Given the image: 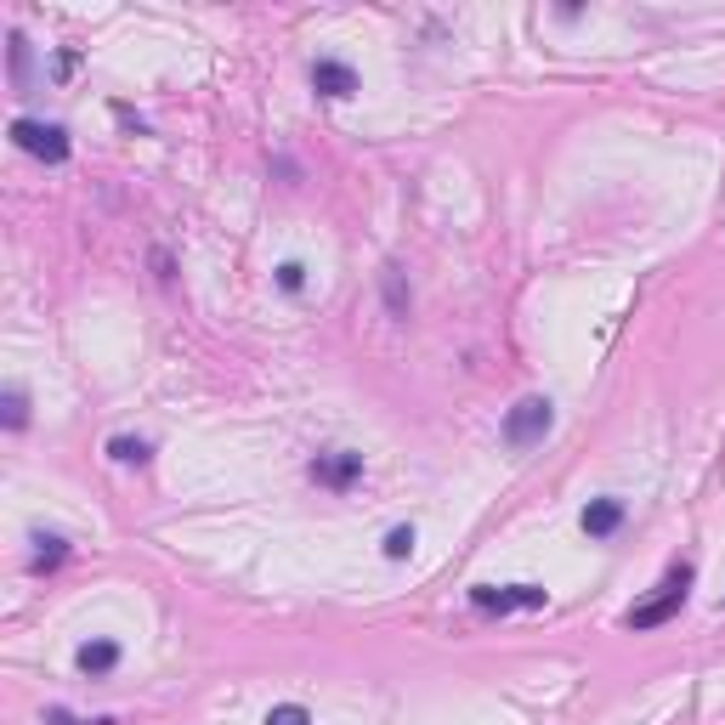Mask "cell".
<instances>
[{"mask_svg":"<svg viewBox=\"0 0 725 725\" xmlns=\"http://www.w3.org/2000/svg\"><path fill=\"white\" fill-rule=\"evenodd\" d=\"M470 600H476L481 613H516V607H544L550 595H544L538 584H505V589L499 584H476Z\"/></svg>","mask_w":725,"mask_h":725,"instance_id":"277c9868","label":"cell"},{"mask_svg":"<svg viewBox=\"0 0 725 725\" xmlns=\"http://www.w3.org/2000/svg\"><path fill=\"white\" fill-rule=\"evenodd\" d=\"M357 476H362V454H318L312 459V481H324V488H351Z\"/></svg>","mask_w":725,"mask_h":725,"instance_id":"5b68a950","label":"cell"},{"mask_svg":"<svg viewBox=\"0 0 725 725\" xmlns=\"http://www.w3.org/2000/svg\"><path fill=\"white\" fill-rule=\"evenodd\" d=\"M267 725H312V714L300 708V703H278V708L267 714Z\"/></svg>","mask_w":725,"mask_h":725,"instance_id":"8fae6325","label":"cell"},{"mask_svg":"<svg viewBox=\"0 0 725 725\" xmlns=\"http://www.w3.org/2000/svg\"><path fill=\"white\" fill-rule=\"evenodd\" d=\"M278 284H284V289L295 295L300 284H307V267H300V261H284V267H278Z\"/></svg>","mask_w":725,"mask_h":725,"instance_id":"5bb4252c","label":"cell"},{"mask_svg":"<svg viewBox=\"0 0 725 725\" xmlns=\"http://www.w3.org/2000/svg\"><path fill=\"white\" fill-rule=\"evenodd\" d=\"M408 550H414V527H391V533H386V556L403 562Z\"/></svg>","mask_w":725,"mask_h":725,"instance_id":"7c38bea8","label":"cell"},{"mask_svg":"<svg viewBox=\"0 0 725 725\" xmlns=\"http://www.w3.org/2000/svg\"><path fill=\"white\" fill-rule=\"evenodd\" d=\"M12 142L46 165H63L69 159V131L63 126H40V119H12Z\"/></svg>","mask_w":725,"mask_h":725,"instance_id":"3957f363","label":"cell"},{"mask_svg":"<svg viewBox=\"0 0 725 725\" xmlns=\"http://www.w3.org/2000/svg\"><path fill=\"white\" fill-rule=\"evenodd\" d=\"M46 725H113V719H75V714H63V708H51Z\"/></svg>","mask_w":725,"mask_h":725,"instance_id":"9a60e30c","label":"cell"},{"mask_svg":"<svg viewBox=\"0 0 725 725\" xmlns=\"http://www.w3.org/2000/svg\"><path fill=\"white\" fill-rule=\"evenodd\" d=\"M113 663H119V646H113V640H86V646H80V669H86V675H108Z\"/></svg>","mask_w":725,"mask_h":725,"instance_id":"ba28073f","label":"cell"},{"mask_svg":"<svg viewBox=\"0 0 725 725\" xmlns=\"http://www.w3.org/2000/svg\"><path fill=\"white\" fill-rule=\"evenodd\" d=\"M40 550H34V573H51V567H63V556H69V544L63 538H34Z\"/></svg>","mask_w":725,"mask_h":725,"instance_id":"9c48e42d","label":"cell"},{"mask_svg":"<svg viewBox=\"0 0 725 725\" xmlns=\"http://www.w3.org/2000/svg\"><path fill=\"white\" fill-rule=\"evenodd\" d=\"M7 426H12V431L29 426V397H23V391H7Z\"/></svg>","mask_w":725,"mask_h":725,"instance_id":"4fadbf2b","label":"cell"},{"mask_svg":"<svg viewBox=\"0 0 725 725\" xmlns=\"http://www.w3.org/2000/svg\"><path fill=\"white\" fill-rule=\"evenodd\" d=\"M550 419H556V408L544 403V397H522V403L505 414V443H510V448H533L544 431H550Z\"/></svg>","mask_w":725,"mask_h":725,"instance_id":"7a4b0ae2","label":"cell"},{"mask_svg":"<svg viewBox=\"0 0 725 725\" xmlns=\"http://www.w3.org/2000/svg\"><path fill=\"white\" fill-rule=\"evenodd\" d=\"M686 584H692V567H686V562L669 567V573H663V584H657V595L646 600V607H635L624 624H629V629H657V624H669V618L686 607Z\"/></svg>","mask_w":725,"mask_h":725,"instance_id":"6da1fadb","label":"cell"},{"mask_svg":"<svg viewBox=\"0 0 725 725\" xmlns=\"http://www.w3.org/2000/svg\"><path fill=\"white\" fill-rule=\"evenodd\" d=\"M108 454H113L119 465H148V443H142V437H113Z\"/></svg>","mask_w":725,"mask_h":725,"instance_id":"30bf717a","label":"cell"},{"mask_svg":"<svg viewBox=\"0 0 725 725\" xmlns=\"http://www.w3.org/2000/svg\"><path fill=\"white\" fill-rule=\"evenodd\" d=\"M312 91H324V97H351V91H357V75H351L346 63H335V57H318V63H312Z\"/></svg>","mask_w":725,"mask_h":725,"instance_id":"8992f818","label":"cell"},{"mask_svg":"<svg viewBox=\"0 0 725 725\" xmlns=\"http://www.w3.org/2000/svg\"><path fill=\"white\" fill-rule=\"evenodd\" d=\"M624 527V505L618 499H595L589 510H584V533L589 538H607V533H618Z\"/></svg>","mask_w":725,"mask_h":725,"instance_id":"52a82bcc","label":"cell"}]
</instances>
